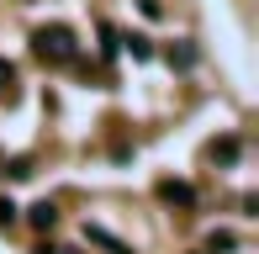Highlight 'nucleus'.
<instances>
[{
  "mask_svg": "<svg viewBox=\"0 0 259 254\" xmlns=\"http://www.w3.org/2000/svg\"><path fill=\"white\" fill-rule=\"evenodd\" d=\"M11 85H16V64L0 59V96H11Z\"/></svg>",
  "mask_w": 259,
  "mask_h": 254,
  "instance_id": "6",
  "label": "nucleus"
},
{
  "mask_svg": "<svg viewBox=\"0 0 259 254\" xmlns=\"http://www.w3.org/2000/svg\"><path fill=\"white\" fill-rule=\"evenodd\" d=\"M138 6H143V16H164V6H159V0H138Z\"/></svg>",
  "mask_w": 259,
  "mask_h": 254,
  "instance_id": "10",
  "label": "nucleus"
},
{
  "mask_svg": "<svg viewBox=\"0 0 259 254\" xmlns=\"http://www.w3.org/2000/svg\"><path fill=\"white\" fill-rule=\"evenodd\" d=\"M122 43H127L133 59H148V53H154V48H148V37H138V32H133V37H122Z\"/></svg>",
  "mask_w": 259,
  "mask_h": 254,
  "instance_id": "7",
  "label": "nucleus"
},
{
  "mask_svg": "<svg viewBox=\"0 0 259 254\" xmlns=\"http://www.w3.org/2000/svg\"><path fill=\"white\" fill-rule=\"evenodd\" d=\"M159 196H164L169 206H196V191L185 186V180H159Z\"/></svg>",
  "mask_w": 259,
  "mask_h": 254,
  "instance_id": "2",
  "label": "nucleus"
},
{
  "mask_svg": "<svg viewBox=\"0 0 259 254\" xmlns=\"http://www.w3.org/2000/svg\"><path fill=\"white\" fill-rule=\"evenodd\" d=\"M16 223V201H6V196H0V228H11Z\"/></svg>",
  "mask_w": 259,
  "mask_h": 254,
  "instance_id": "9",
  "label": "nucleus"
},
{
  "mask_svg": "<svg viewBox=\"0 0 259 254\" xmlns=\"http://www.w3.org/2000/svg\"><path fill=\"white\" fill-rule=\"evenodd\" d=\"M32 254H58V249H53V244H42V249H32Z\"/></svg>",
  "mask_w": 259,
  "mask_h": 254,
  "instance_id": "11",
  "label": "nucleus"
},
{
  "mask_svg": "<svg viewBox=\"0 0 259 254\" xmlns=\"http://www.w3.org/2000/svg\"><path fill=\"white\" fill-rule=\"evenodd\" d=\"M233 249H238V238H233L228 228H217V233L206 238V254H233Z\"/></svg>",
  "mask_w": 259,
  "mask_h": 254,
  "instance_id": "5",
  "label": "nucleus"
},
{
  "mask_svg": "<svg viewBox=\"0 0 259 254\" xmlns=\"http://www.w3.org/2000/svg\"><path fill=\"white\" fill-rule=\"evenodd\" d=\"M27 223H32V228H53V223H58V206H53V201H37V206L27 212Z\"/></svg>",
  "mask_w": 259,
  "mask_h": 254,
  "instance_id": "4",
  "label": "nucleus"
},
{
  "mask_svg": "<svg viewBox=\"0 0 259 254\" xmlns=\"http://www.w3.org/2000/svg\"><path fill=\"white\" fill-rule=\"evenodd\" d=\"M32 53H37L42 64H69V59H74V32H69L64 21L37 27V32H32Z\"/></svg>",
  "mask_w": 259,
  "mask_h": 254,
  "instance_id": "1",
  "label": "nucleus"
},
{
  "mask_svg": "<svg viewBox=\"0 0 259 254\" xmlns=\"http://www.w3.org/2000/svg\"><path fill=\"white\" fill-rule=\"evenodd\" d=\"M169 64H175V69H191V64H196V48H175Z\"/></svg>",
  "mask_w": 259,
  "mask_h": 254,
  "instance_id": "8",
  "label": "nucleus"
},
{
  "mask_svg": "<svg viewBox=\"0 0 259 254\" xmlns=\"http://www.w3.org/2000/svg\"><path fill=\"white\" fill-rule=\"evenodd\" d=\"M238 154H243L238 138H217V143H211V159H217V164H238Z\"/></svg>",
  "mask_w": 259,
  "mask_h": 254,
  "instance_id": "3",
  "label": "nucleus"
}]
</instances>
